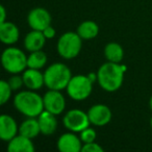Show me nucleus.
Returning a JSON list of instances; mask_svg holds the SVG:
<instances>
[{
  "label": "nucleus",
  "instance_id": "obj_1",
  "mask_svg": "<svg viewBox=\"0 0 152 152\" xmlns=\"http://www.w3.org/2000/svg\"><path fill=\"white\" fill-rule=\"evenodd\" d=\"M126 66L121 63L106 61L97 71V83L106 92H116L122 87Z\"/></svg>",
  "mask_w": 152,
  "mask_h": 152
},
{
  "label": "nucleus",
  "instance_id": "obj_2",
  "mask_svg": "<svg viewBox=\"0 0 152 152\" xmlns=\"http://www.w3.org/2000/svg\"><path fill=\"white\" fill-rule=\"evenodd\" d=\"M16 110L27 118H38L44 108V100L41 95L32 90L22 91L14 97Z\"/></svg>",
  "mask_w": 152,
  "mask_h": 152
},
{
  "label": "nucleus",
  "instance_id": "obj_3",
  "mask_svg": "<svg viewBox=\"0 0 152 152\" xmlns=\"http://www.w3.org/2000/svg\"><path fill=\"white\" fill-rule=\"evenodd\" d=\"M72 76L71 70L67 65L63 63H54L44 72L45 86L49 90L61 91L67 89Z\"/></svg>",
  "mask_w": 152,
  "mask_h": 152
},
{
  "label": "nucleus",
  "instance_id": "obj_4",
  "mask_svg": "<svg viewBox=\"0 0 152 152\" xmlns=\"http://www.w3.org/2000/svg\"><path fill=\"white\" fill-rule=\"evenodd\" d=\"M1 64L5 71L9 73H23L27 69V55L17 47L9 46L2 52Z\"/></svg>",
  "mask_w": 152,
  "mask_h": 152
},
{
  "label": "nucleus",
  "instance_id": "obj_5",
  "mask_svg": "<svg viewBox=\"0 0 152 152\" xmlns=\"http://www.w3.org/2000/svg\"><path fill=\"white\" fill-rule=\"evenodd\" d=\"M83 48V39L77 31H67L59 37L56 49L59 56L64 59H73L78 56Z\"/></svg>",
  "mask_w": 152,
  "mask_h": 152
},
{
  "label": "nucleus",
  "instance_id": "obj_6",
  "mask_svg": "<svg viewBox=\"0 0 152 152\" xmlns=\"http://www.w3.org/2000/svg\"><path fill=\"white\" fill-rule=\"evenodd\" d=\"M67 93L71 99L76 101H83L90 97L93 91V83L88 75H74L67 87Z\"/></svg>",
  "mask_w": 152,
  "mask_h": 152
},
{
  "label": "nucleus",
  "instance_id": "obj_7",
  "mask_svg": "<svg viewBox=\"0 0 152 152\" xmlns=\"http://www.w3.org/2000/svg\"><path fill=\"white\" fill-rule=\"evenodd\" d=\"M63 124L68 130L73 132H80L83 129L90 126V122L88 113L83 110L74 108L67 112V114L63 118Z\"/></svg>",
  "mask_w": 152,
  "mask_h": 152
},
{
  "label": "nucleus",
  "instance_id": "obj_8",
  "mask_svg": "<svg viewBox=\"0 0 152 152\" xmlns=\"http://www.w3.org/2000/svg\"><path fill=\"white\" fill-rule=\"evenodd\" d=\"M45 110L52 113L54 115H61L66 108L65 96L57 90H49L43 96Z\"/></svg>",
  "mask_w": 152,
  "mask_h": 152
},
{
  "label": "nucleus",
  "instance_id": "obj_9",
  "mask_svg": "<svg viewBox=\"0 0 152 152\" xmlns=\"http://www.w3.org/2000/svg\"><path fill=\"white\" fill-rule=\"evenodd\" d=\"M51 15L44 7H34L28 13L27 23L31 29L43 31L47 26L51 25Z\"/></svg>",
  "mask_w": 152,
  "mask_h": 152
},
{
  "label": "nucleus",
  "instance_id": "obj_10",
  "mask_svg": "<svg viewBox=\"0 0 152 152\" xmlns=\"http://www.w3.org/2000/svg\"><path fill=\"white\" fill-rule=\"evenodd\" d=\"M88 116H89L91 124L95 126H105L106 124L112 120V110L105 104H95L88 110Z\"/></svg>",
  "mask_w": 152,
  "mask_h": 152
},
{
  "label": "nucleus",
  "instance_id": "obj_11",
  "mask_svg": "<svg viewBox=\"0 0 152 152\" xmlns=\"http://www.w3.org/2000/svg\"><path fill=\"white\" fill-rule=\"evenodd\" d=\"M83 143L76 132L63 133L57 140V149L61 152H80Z\"/></svg>",
  "mask_w": 152,
  "mask_h": 152
},
{
  "label": "nucleus",
  "instance_id": "obj_12",
  "mask_svg": "<svg viewBox=\"0 0 152 152\" xmlns=\"http://www.w3.org/2000/svg\"><path fill=\"white\" fill-rule=\"evenodd\" d=\"M19 134V126L16 120L9 115L0 117V137L4 142H10L13 137Z\"/></svg>",
  "mask_w": 152,
  "mask_h": 152
},
{
  "label": "nucleus",
  "instance_id": "obj_13",
  "mask_svg": "<svg viewBox=\"0 0 152 152\" xmlns=\"http://www.w3.org/2000/svg\"><path fill=\"white\" fill-rule=\"evenodd\" d=\"M22 77L24 80V86L28 90L37 91L45 86L44 73H42L39 69L27 68L22 74Z\"/></svg>",
  "mask_w": 152,
  "mask_h": 152
},
{
  "label": "nucleus",
  "instance_id": "obj_14",
  "mask_svg": "<svg viewBox=\"0 0 152 152\" xmlns=\"http://www.w3.org/2000/svg\"><path fill=\"white\" fill-rule=\"evenodd\" d=\"M19 38V28L15 23L9 21L0 23V41L3 44L7 45V46H12L18 42Z\"/></svg>",
  "mask_w": 152,
  "mask_h": 152
},
{
  "label": "nucleus",
  "instance_id": "obj_15",
  "mask_svg": "<svg viewBox=\"0 0 152 152\" xmlns=\"http://www.w3.org/2000/svg\"><path fill=\"white\" fill-rule=\"evenodd\" d=\"M39 124H40L41 133L46 137L51 135L56 131L57 129V119L56 115L48 112V110H43L42 114L38 117Z\"/></svg>",
  "mask_w": 152,
  "mask_h": 152
},
{
  "label": "nucleus",
  "instance_id": "obj_16",
  "mask_svg": "<svg viewBox=\"0 0 152 152\" xmlns=\"http://www.w3.org/2000/svg\"><path fill=\"white\" fill-rule=\"evenodd\" d=\"M46 37L44 36L43 31L40 30L31 29V31L28 32L24 39V47L29 52L42 50L43 47L46 44Z\"/></svg>",
  "mask_w": 152,
  "mask_h": 152
},
{
  "label": "nucleus",
  "instance_id": "obj_17",
  "mask_svg": "<svg viewBox=\"0 0 152 152\" xmlns=\"http://www.w3.org/2000/svg\"><path fill=\"white\" fill-rule=\"evenodd\" d=\"M7 151L9 152H34V146L32 140L22 134H17L15 137L7 142Z\"/></svg>",
  "mask_w": 152,
  "mask_h": 152
},
{
  "label": "nucleus",
  "instance_id": "obj_18",
  "mask_svg": "<svg viewBox=\"0 0 152 152\" xmlns=\"http://www.w3.org/2000/svg\"><path fill=\"white\" fill-rule=\"evenodd\" d=\"M19 133L29 139H34L41 133L38 118H27L20 124Z\"/></svg>",
  "mask_w": 152,
  "mask_h": 152
},
{
  "label": "nucleus",
  "instance_id": "obj_19",
  "mask_svg": "<svg viewBox=\"0 0 152 152\" xmlns=\"http://www.w3.org/2000/svg\"><path fill=\"white\" fill-rule=\"evenodd\" d=\"M104 56L106 61L112 63H121L124 57L123 47L119 43L110 42L104 47Z\"/></svg>",
  "mask_w": 152,
  "mask_h": 152
},
{
  "label": "nucleus",
  "instance_id": "obj_20",
  "mask_svg": "<svg viewBox=\"0 0 152 152\" xmlns=\"http://www.w3.org/2000/svg\"><path fill=\"white\" fill-rule=\"evenodd\" d=\"M77 34L83 40H92L95 39L99 34V26L96 22L91 20L83 21L77 27Z\"/></svg>",
  "mask_w": 152,
  "mask_h": 152
},
{
  "label": "nucleus",
  "instance_id": "obj_21",
  "mask_svg": "<svg viewBox=\"0 0 152 152\" xmlns=\"http://www.w3.org/2000/svg\"><path fill=\"white\" fill-rule=\"evenodd\" d=\"M47 64V55L43 50H38L30 52L27 56V68L41 70Z\"/></svg>",
  "mask_w": 152,
  "mask_h": 152
},
{
  "label": "nucleus",
  "instance_id": "obj_22",
  "mask_svg": "<svg viewBox=\"0 0 152 152\" xmlns=\"http://www.w3.org/2000/svg\"><path fill=\"white\" fill-rule=\"evenodd\" d=\"M12 93H13V90H12L11 86H10L9 81L7 80H1L0 81V103L1 105L5 104L12 97Z\"/></svg>",
  "mask_w": 152,
  "mask_h": 152
},
{
  "label": "nucleus",
  "instance_id": "obj_23",
  "mask_svg": "<svg viewBox=\"0 0 152 152\" xmlns=\"http://www.w3.org/2000/svg\"><path fill=\"white\" fill-rule=\"evenodd\" d=\"M79 137H80V140L83 141V144H88V143H92V142H95L97 133H96L95 129L89 126L79 132Z\"/></svg>",
  "mask_w": 152,
  "mask_h": 152
},
{
  "label": "nucleus",
  "instance_id": "obj_24",
  "mask_svg": "<svg viewBox=\"0 0 152 152\" xmlns=\"http://www.w3.org/2000/svg\"><path fill=\"white\" fill-rule=\"evenodd\" d=\"M7 81H9L10 86H11L13 91H18V90H20L24 86L23 77L18 75V74H13V76H12Z\"/></svg>",
  "mask_w": 152,
  "mask_h": 152
},
{
  "label": "nucleus",
  "instance_id": "obj_25",
  "mask_svg": "<svg viewBox=\"0 0 152 152\" xmlns=\"http://www.w3.org/2000/svg\"><path fill=\"white\" fill-rule=\"evenodd\" d=\"M81 151L83 152H103L104 149L96 142H92V143L83 144Z\"/></svg>",
  "mask_w": 152,
  "mask_h": 152
},
{
  "label": "nucleus",
  "instance_id": "obj_26",
  "mask_svg": "<svg viewBox=\"0 0 152 152\" xmlns=\"http://www.w3.org/2000/svg\"><path fill=\"white\" fill-rule=\"evenodd\" d=\"M43 34H44V36L46 37L47 40H50V39H53L55 36H56V30H55L51 25H49L43 30Z\"/></svg>",
  "mask_w": 152,
  "mask_h": 152
},
{
  "label": "nucleus",
  "instance_id": "obj_27",
  "mask_svg": "<svg viewBox=\"0 0 152 152\" xmlns=\"http://www.w3.org/2000/svg\"><path fill=\"white\" fill-rule=\"evenodd\" d=\"M7 21V10L3 5L0 7V23Z\"/></svg>",
  "mask_w": 152,
  "mask_h": 152
},
{
  "label": "nucleus",
  "instance_id": "obj_28",
  "mask_svg": "<svg viewBox=\"0 0 152 152\" xmlns=\"http://www.w3.org/2000/svg\"><path fill=\"white\" fill-rule=\"evenodd\" d=\"M88 77L90 78V80L92 81V83H95V81H97L98 77H97V73H90L88 74Z\"/></svg>",
  "mask_w": 152,
  "mask_h": 152
},
{
  "label": "nucleus",
  "instance_id": "obj_29",
  "mask_svg": "<svg viewBox=\"0 0 152 152\" xmlns=\"http://www.w3.org/2000/svg\"><path fill=\"white\" fill-rule=\"evenodd\" d=\"M149 106H150V108H151V110H152V96H151V98H150V100H149Z\"/></svg>",
  "mask_w": 152,
  "mask_h": 152
},
{
  "label": "nucleus",
  "instance_id": "obj_30",
  "mask_svg": "<svg viewBox=\"0 0 152 152\" xmlns=\"http://www.w3.org/2000/svg\"><path fill=\"white\" fill-rule=\"evenodd\" d=\"M150 126H151V128H152V117H151V119H150Z\"/></svg>",
  "mask_w": 152,
  "mask_h": 152
}]
</instances>
